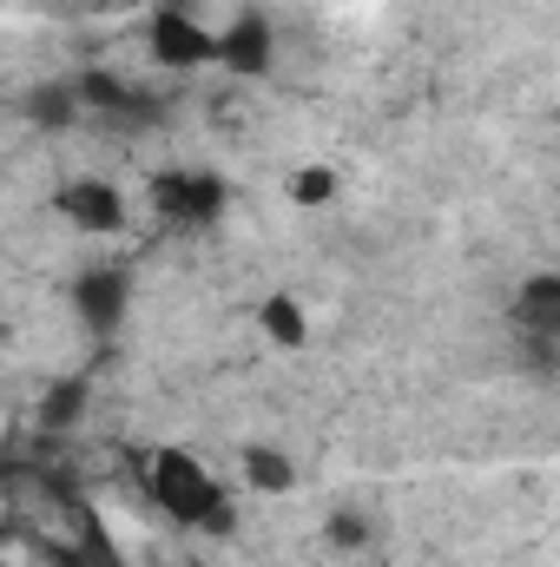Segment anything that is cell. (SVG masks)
Wrapping results in <instances>:
<instances>
[{
	"label": "cell",
	"instance_id": "9a60e30c",
	"mask_svg": "<svg viewBox=\"0 0 560 567\" xmlns=\"http://www.w3.org/2000/svg\"><path fill=\"white\" fill-rule=\"evenodd\" d=\"M145 7H185V0H145Z\"/></svg>",
	"mask_w": 560,
	"mask_h": 567
},
{
	"label": "cell",
	"instance_id": "5bb4252c",
	"mask_svg": "<svg viewBox=\"0 0 560 567\" xmlns=\"http://www.w3.org/2000/svg\"><path fill=\"white\" fill-rule=\"evenodd\" d=\"M363 535H370L363 515H330V542H336V548H363Z\"/></svg>",
	"mask_w": 560,
	"mask_h": 567
},
{
	"label": "cell",
	"instance_id": "7a4b0ae2",
	"mask_svg": "<svg viewBox=\"0 0 560 567\" xmlns=\"http://www.w3.org/2000/svg\"><path fill=\"white\" fill-rule=\"evenodd\" d=\"M145 53H152L158 66H172V73H198V66L218 60V33H211L191 7H152V20H145Z\"/></svg>",
	"mask_w": 560,
	"mask_h": 567
},
{
	"label": "cell",
	"instance_id": "8fae6325",
	"mask_svg": "<svg viewBox=\"0 0 560 567\" xmlns=\"http://www.w3.org/2000/svg\"><path fill=\"white\" fill-rule=\"evenodd\" d=\"M27 120L40 133H66L80 120V93L73 86H40V93H27Z\"/></svg>",
	"mask_w": 560,
	"mask_h": 567
},
{
	"label": "cell",
	"instance_id": "52a82bcc",
	"mask_svg": "<svg viewBox=\"0 0 560 567\" xmlns=\"http://www.w3.org/2000/svg\"><path fill=\"white\" fill-rule=\"evenodd\" d=\"M126 278L120 271H86V278L73 284V310H80V323L86 330H113L120 317H126Z\"/></svg>",
	"mask_w": 560,
	"mask_h": 567
},
{
	"label": "cell",
	"instance_id": "5b68a950",
	"mask_svg": "<svg viewBox=\"0 0 560 567\" xmlns=\"http://www.w3.org/2000/svg\"><path fill=\"white\" fill-rule=\"evenodd\" d=\"M271 53H278V40H271V20H265V13H238V20L218 33V66H231V73H245V80L271 73Z\"/></svg>",
	"mask_w": 560,
	"mask_h": 567
},
{
	"label": "cell",
	"instance_id": "8992f818",
	"mask_svg": "<svg viewBox=\"0 0 560 567\" xmlns=\"http://www.w3.org/2000/svg\"><path fill=\"white\" fill-rule=\"evenodd\" d=\"M73 93H80V106H86V113H106V120H152V113H158V100H152V93L126 86L120 73H100V66H93V73H80V80H73Z\"/></svg>",
	"mask_w": 560,
	"mask_h": 567
},
{
	"label": "cell",
	"instance_id": "30bf717a",
	"mask_svg": "<svg viewBox=\"0 0 560 567\" xmlns=\"http://www.w3.org/2000/svg\"><path fill=\"white\" fill-rule=\"evenodd\" d=\"M245 482L265 488V495H283V488H297V462L283 449H271V442H251L245 449Z\"/></svg>",
	"mask_w": 560,
	"mask_h": 567
},
{
	"label": "cell",
	"instance_id": "9c48e42d",
	"mask_svg": "<svg viewBox=\"0 0 560 567\" xmlns=\"http://www.w3.org/2000/svg\"><path fill=\"white\" fill-rule=\"evenodd\" d=\"M258 323H265V337L283 343V350H297V343L310 337V317H303V303H297L290 290H271V297L258 303Z\"/></svg>",
	"mask_w": 560,
	"mask_h": 567
},
{
	"label": "cell",
	"instance_id": "7c38bea8",
	"mask_svg": "<svg viewBox=\"0 0 560 567\" xmlns=\"http://www.w3.org/2000/svg\"><path fill=\"white\" fill-rule=\"evenodd\" d=\"M80 416H86V383H73V377H66V383H53V396L40 403V423H46V429H73Z\"/></svg>",
	"mask_w": 560,
	"mask_h": 567
},
{
	"label": "cell",
	"instance_id": "277c9868",
	"mask_svg": "<svg viewBox=\"0 0 560 567\" xmlns=\"http://www.w3.org/2000/svg\"><path fill=\"white\" fill-rule=\"evenodd\" d=\"M53 212L73 225V231H120L126 225V198L106 185V178H66L53 192Z\"/></svg>",
	"mask_w": 560,
	"mask_h": 567
},
{
	"label": "cell",
	"instance_id": "4fadbf2b",
	"mask_svg": "<svg viewBox=\"0 0 560 567\" xmlns=\"http://www.w3.org/2000/svg\"><path fill=\"white\" fill-rule=\"evenodd\" d=\"M330 198H336V172H330V165L290 172V205H330Z\"/></svg>",
	"mask_w": 560,
	"mask_h": 567
},
{
	"label": "cell",
	"instance_id": "3957f363",
	"mask_svg": "<svg viewBox=\"0 0 560 567\" xmlns=\"http://www.w3.org/2000/svg\"><path fill=\"white\" fill-rule=\"evenodd\" d=\"M225 178L218 172H158L152 178V212L165 225H185V231H205L225 218Z\"/></svg>",
	"mask_w": 560,
	"mask_h": 567
},
{
	"label": "cell",
	"instance_id": "6da1fadb",
	"mask_svg": "<svg viewBox=\"0 0 560 567\" xmlns=\"http://www.w3.org/2000/svg\"><path fill=\"white\" fill-rule=\"evenodd\" d=\"M145 488H152V502L172 515V522H185V528H205V535H231L238 528V508H231V495H225V482L191 455V449H152L145 455Z\"/></svg>",
	"mask_w": 560,
	"mask_h": 567
},
{
	"label": "cell",
	"instance_id": "ba28073f",
	"mask_svg": "<svg viewBox=\"0 0 560 567\" xmlns=\"http://www.w3.org/2000/svg\"><path fill=\"white\" fill-rule=\"evenodd\" d=\"M515 317H521L535 337H554L560 330V278L554 271H535V278L515 290Z\"/></svg>",
	"mask_w": 560,
	"mask_h": 567
}]
</instances>
